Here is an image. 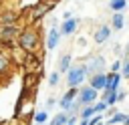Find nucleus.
I'll list each match as a JSON object with an SVG mask.
<instances>
[{"label": "nucleus", "instance_id": "23", "mask_svg": "<svg viewBox=\"0 0 129 125\" xmlns=\"http://www.w3.org/2000/svg\"><path fill=\"white\" fill-rule=\"evenodd\" d=\"M58 83H60V73H58V71L50 73V75H48V85H50V87H56Z\"/></svg>", "mask_w": 129, "mask_h": 125}, {"label": "nucleus", "instance_id": "16", "mask_svg": "<svg viewBox=\"0 0 129 125\" xmlns=\"http://www.w3.org/2000/svg\"><path fill=\"white\" fill-rule=\"evenodd\" d=\"M69 117H71V115H69L67 111H58V113H56V115L50 119V123H48V125H67Z\"/></svg>", "mask_w": 129, "mask_h": 125}, {"label": "nucleus", "instance_id": "25", "mask_svg": "<svg viewBox=\"0 0 129 125\" xmlns=\"http://www.w3.org/2000/svg\"><path fill=\"white\" fill-rule=\"evenodd\" d=\"M121 77H125V79H129V58L123 62V67H121Z\"/></svg>", "mask_w": 129, "mask_h": 125}, {"label": "nucleus", "instance_id": "1", "mask_svg": "<svg viewBox=\"0 0 129 125\" xmlns=\"http://www.w3.org/2000/svg\"><path fill=\"white\" fill-rule=\"evenodd\" d=\"M40 44H42V38H40L38 26L28 24V26H24V28L20 30L18 40H16V46H18L20 50H24V52H34V54H36L38 48H40Z\"/></svg>", "mask_w": 129, "mask_h": 125}, {"label": "nucleus", "instance_id": "14", "mask_svg": "<svg viewBox=\"0 0 129 125\" xmlns=\"http://www.w3.org/2000/svg\"><path fill=\"white\" fill-rule=\"evenodd\" d=\"M71 60H73V56H71V54H62V56L58 58V67H56V71H58L60 75H62V73L67 75V73H69V69L73 67V65H71Z\"/></svg>", "mask_w": 129, "mask_h": 125}, {"label": "nucleus", "instance_id": "34", "mask_svg": "<svg viewBox=\"0 0 129 125\" xmlns=\"http://www.w3.org/2000/svg\"><path fill=\"white\" fill-rule=\"evenodd\" d=\"M32 125H48V123H32Z\"/></svg>", "mask_w": 129, "mask_h": 125}, {"label": "nucleus", "instance_id": "12", "mask_svg": "<svg viewBox=\"0 0 129 125\" xmlns=\"http://www.w3.org/2000/svg\"><path fill=\"white\" fill-rule=\"evenodd\" d=\"M77 26H79V20L77 18H69V20H62V24H60V34L62 36H69V34H73L75 30H77Z\"/></svg>", "mask_w": 129, "mask_h": 125}, {"label": "nucleus", "instance_id": "2", "mask_svg": "<svg viewBox=\"0 0 129 125\" xmlns=\"http://www.w3.org/2000/svg\"><path fill=\"white\" fill-rule=\"evenodd\" d=\"M58 0H40L38 4H34L32 8H28V24H36L38 20H42L54 6Z\"/></svg>", "mask_w": 129, "mask_h": 125}, {"label": "nucleus", "instance_id": "11", "mask_svg": "<svg viewBox=\"0 0 129 125\" xmlns=\"http://www.w3.org/2000/svg\"><path fill=\"white\" fill-rule=\"evenodd\" d=\"M10 67H12L10 54H8L4 48H0V77H6V73L10 71Z\"/></svg>", "mask_w": 129, "mask_h": 125}, {"label": "nucleus", "instance_id": "10", "mask_svg": "<svg viewBox=\"0 0 129 125\" xmlns=\"http://www.w3.org/2000/svg\"><path fill=\"white\" fill-rule=\"evenodd\" d=\"M109 36H111V26H107V24H101V26H97V30H95V42L97 44H103V42H107L109 40Z\"/></svg>", "mask_w": 129, "mask_h": 125}, {"label": "nucleus", "instance_id": "17", "mask_svg": "<svg viewBox=\"0 0 129 125\" xmlns=\"http://www.w3.org/2000/svg\"><path fill=\"white\" fill-rule=\"evenodd\" d=\"M103 101H105L109 107H115V103H117V91L105 89V91H103Z\"/></svg>", "mask_w": 129, "mask_h": 125}, {"label": "nucleus", "instance_id": "13", "mask_svg": "<svg viewBox=\"0 0 129 125\" xmlns=\"http://www.w3.org/2000/svg\"><path fill=\"white\" fill-rule=\"evenodd\" d=\"M121 73H107V87L109 91H119V85H121Z\"/></svg>", "mask_w": 129, "mask_h": 125}, {"label": "nucleus", "instance_id": "9", "mask_svg": "<svg viewBox=\"0 0 129 125\" xmlns=\"http://www.w3.org/2000/svg\"><path fill=\"white\" fill-rule=\"evenodd\" d=\"M89 87H93L95 91H105V87H107V73H99V75L89 77Z\"/></svg>", "mask_w": 129, "mask_h": 125}, {"label": "nucleus", "instance_id": "32", "mask_svg": "<svg viewBox=\"0 0 129 125\" xmlns=\"http://www.w3.org/2000/svg\"><path fill=\"white\" fill-rule=\"evenodd\" d=\"M125 54H127V56H129V42H127V44H125Z\"/></svg>", "mask_w": 129, "mask_h": 125}, {"label": "nucleus", "instance_id": "7", "mask_svg": "<svg viewBox=\"0 0 129 125\" xmlns=\"http://www.w3.org/2000/svg\"><path fill=\"white\" fill-rule=\"evenodd\" d=\"M60 30L56 28V26H50L48 28V34H46V42H44V46H46V50H54L56 46H58V42H60Z\"/></svg>", "mask_w": 129, "mask_h": 125}, {"label": "nucleus", "instance_id": "29", "mask_svg": "<svg viewBox=\"0 0 129 125\" xmlns=\"http://www.w3.org/2000/svg\"><path fill=\"white\" fill-rule=\"evenodd\" d=\"M54 105H56V99H54V97H48V99H46V109H50V107H54Z\"/></svg>", "mask_w": 129, "mask_h": 125}, {"label": "nucleus", "instance_id": "20", "mask_svg": "<svg viewBox=\"0 0 129 125\" xmlns=\"http://www.w3.org/2000/svg\"><path fill=\"white\" fill-rule=\"evenodd\" d=\"M93 115H97V113H95V107H93V105H85V107L81 109V119H91Z\"/></svg>", "mask_w": 129, "mask_h": 125}, {"label": "nucleus", "instance_id": "31", "mask_svg": "<svg viewBox=\"0 0 129 125\" xmlns=\"http://www.w3.org/2000/svg\"><path fill=\"white\" fill-rule=\"evenodd\" d=\"M79 125H89V119H81V121H79Z\"/></svg>", "mask_w": 129, "mask_h": 125}, {"label": "nucleus", "instance_id": "26", "mask_svg": "<svg viewBox=\"0 0 129 125\" xmlns=\"http://www.w3.org/2000/svg\"><path fill=\"white\" fill-rule=\"evenodd\" d=\"M121 67H123V62H121V60H113V65H111V73H119V71H121Z\"/></svg>", "mask_w": 129, "mask_h": 125}, {"label": "nucleus", "instance_id": "27", "mask_svg": "<svg viewBox=\"0 0 129 125\" xmlns=\"http://www.w3.org/2000/svg\"><path fill=\"white\" fill-rule=\"evenodd\" d=\"M125 97H127V91H121V89H119V91H117V103H119V101H125Z\"/></svg>", "mask_w": 129, "mask_h": 125}, {"label": "nucleus", "instance_id": "5", "mask_svg": "<svg viewBox=\"0 0 129 125\" xmlns=\"http://www.w3.org/2000/svg\"><path fill=\"white\" fill-rule=\"evenodd\" d=\"M85 67H87V75H89V77H93V75L105 73L107 62H105V58H103V56H93V58H89V62H87Z\"/></svg>", "mask_w": 129, "mask_h": 125}, {"label": "nucleus", "instance_id": "4", "mask_svg": "<svg viewBox=\"0 0 129 125\" xmlns=\"http://www.w3.org/2000/svg\"><path fill=\"white\" fill-rule=\"evenodd\" d=\"M97 95H99V91H95L93 87H81V91H79V97H77V101L85 107V105H93V103H97Z\"/></svg>", "mask_w": 129, "mask_h": 125}, {"label": "nucleus", "instance_id": "33", "mask_svg": "<svg viewBox=\"0 0 129 125\" xmlns=\"http://www.w3.org/2000/svg\"><path fill=\"white\" fill-rule=\"evenodd\" d=\"M123 125H129V115H127V119H125V123Z\"/></svg>", "mask_w": 129, "mask_h": 125}, {"label": "nucleus", "instance_id": "22", "mask_svg": "<svg viewBox=\"0 0 129 125\" xmlns=\"http://www.w3.org/2000/svg\"><path fill=\"white\" fill-rule=\"evenodd\" d=\"M93 107H95V113H99V115H103V113H107V109H109V105L101 99V101H97V103H93Z\"/></svg>", "mask_w": 129, "mask_h": 125}, {"label": "nucleus", "instance_id": "18", "mask_svg": "<svg viewBox=\"0 0 129 125\" xmlns=\"http://www.w3.org/2000/svg\"><path fill=\"white\" fill-rule=\"evenodd\" d=\"M125 119H127V113L117 111L115 115H111V117L107 119V123H105V125H117V123H125Z\"/></svg>", "mask_w": 129, "mask_h": 125}, {"label": "nucleus", "instance_id": "35", "mask_svg": "<svg viewBox=\"0 0 129 125\" xmlns=\"http://www.w3.org/2000/svg\"><path fill=\"white\" fill-rule=\"evenodd\" d=\"M127 2H129V0H127Z\"/></svg>", "mask_w": 129, "mask_h": 125}, {"label": "nucleus", "instance_id": "19", "mask_svg": "<svg viewBox=\"0 0 129 125\" xmlns=\"http://www.w3.org/2000/svg\"><path fill=\"white\" fill-rule=\"evenodd\" d=\"M46 121H48L46 111H34L32 113V123H46Z\"/></svg>", "mask_w": 129, "mask_h": 125}, {"label": "nucleus", "instance_id": "6", "mask_svg": "<svg viewBox=\"0 0 129 125\" xmlns=\"http://www.w3.org/2000/svg\"><path fill=\"white\" fill-rule=\"evenodd\" d=\"M79 97V89H69L60 99H58V107H60V111H71V105H73V101Z\"/></svg>", "mask_w": 129, "mask_h": 125}, {"label": "nucleus", "instance_id": "28", "mask_svg": "<svg viewBox=\"0 0 129 125\" xmlns=\"http://www.w3.org/2000/svg\"><path fill=\"white\" fill-rule=\"evenodd\" d=\"M67 125H79V117L77 115H71L69 121H67Z\"/></svg>", "mask_w": 129, "mask_h": 125}, {"label": "nucleus", "instance_id": "8", "mask_svg": "<svg viewBox=\"0 0 129 125\" xmlns=\"http://www.w3.org/2000/svg\"><path fill=\"white\" fill-rule=\"evenodd\" d=\"M40 77H42V73H26L24 75V83H22V93L28 95L30 91H34V87L40 81Z\"/></svg>", "mask_w": 129, "mask_h": 125}, {"label": "nucleus", "instance_id": "21", "mask_svg": "<svg viewBox=\"0 0 129 125\" xmlns=\"http://www.w3.org/2000/svg\"><path fill=\"white\" fill-rule=\"evenodd\" d=\"M125 6H127V0H111L109 2V8L115 10V12H121Z\"/></svg>", "mask_w": 129, "mask_h": 125}, {"label": "nucleus", "instance_id": "30", "mask_svg": "<svg viewBox=\"0 0 129 125\" xmlns=\"http://www.w3.org/2000/svg\"><path fill=\"white\" fill-rule=\"evenodd\" d=\"M69 18H73V14H71V12H64V14H62V20H69Z\"/></svg>", "mask_w": 129, "mask_h": 125}, {"label": "nucleus", "instance_id": "24", "mask_svg": "<svg viewBox=\"0 0 129 125\" xmlns=\"http://www.w3.org/2000/svg\"><path fill=\"white\" fill-rule=\"evenodd\" d=\"M89 125H105V123H103V115H99V113L93 115V117L89 119Z\"/></svg>", "mask_w": 129, "mask_h": 125}, {"label": "nucleus", "instance_id": "3", "mask_svg": "<svg viewBox=\"0 0 129 125\" xmlns=\"http://www.w3.org/2000/svg\"><path fill=\"white\" fill-rule=\"evenodd\" d=\"M87 79V67L85 65H73L67 73V85L69 89H79Z\"/></svg>", "mask_w": 129, "mask_h": 125}, {"label": "nucleus", "instance_id": "15", "mask_svg": "<svg viewBox=\"0 0 129 125\" xmlns=\"http://www.w3.org/2000/svg\"><path fill=\"white\" fill-rule=\"evenodd\" d=\"M111 26H113V30H121V28L125 26V16H123V12H115V14H113Z\"/></svg>", "mask_w": 129, "mask_h": 125}]
</instances>
